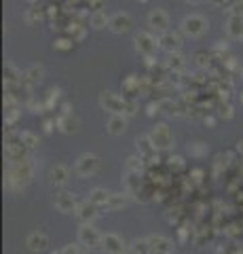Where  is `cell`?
Masks as SVG:
<instances>
[{"label":"cell","instance_id":"cell-1","mask_svg":"<svg viewBox=\"0 0 243 254\" xmlns=\"http://www.w3.org/2000/svg\"><path fill=\"white\" fill-rule=\"evenodd\" d=\"M102 167V161H99L97 155L93 153H85L76 159V165H74V172L81 176V178H93V176L99 172Z\"/></svg>","mask_w":243,"mask_h":254},{"label":"cell","instance_id":"cell-2","mask_svg":"<svg viewBox=\"0 0 243 254\" xmlns=\"http://www.w3.org/2000/svg\"><path fill=\"white\" fill-rule=\"evenodd\" d=\"M182 32L190 38H199L207 32V19L203 15H188L182 19Z\"/></svg>","mask_w":243,"mask_h":254},{"label":"cell","instance_id":"cell-3","mask_svg":"<svg viewBox=\"0 0 243 254\" xmlns=\"http://www.w3.org/2000/svg\"><path fill=\"white\" fill-rule=\"evenodd\" d=\"M102 233H99L93 224H81L78 229V244L87 246V248H95V246H102Z\"/></svg>","mask_w":243,"mask_h":254},{"label":"cell","instance_id":"cell-4","mask_svg":"<svg viewBox=\"0 0 243 254\" xmlns=\"http://www.w3.org/2000/svg\"><path fill=\"white\" fill-rule=\"evenodd\" d=\"M148 136H150V140H152V144L156 146V151H159V148H169L171 144H174V136H171L169 127L165 123L154 125Z\"/></svg>","mask_w":243,"mask_h":254},{"label":"cell","instance_id":"cell-5","mask_svg":"<svg viewBox=\"0 0 243 254\" xmlns=\"http://www.w3.org/2000/svg\"><path fill=\"white\" fill-rule=\"evenodd\" d=\"M99 104H102L104 110L112 112V115H125V97H119L110 91H104L99 95Z\"/></svg>","mask_w":243,"mask_h":254},{"label":"cell","instance_id":"cell-6","mask_svg":"<svg viewBox=\"0 0 243 254\" xmlns=\"http://www.w3.org/2000/svg\"><path fill=\"white\" fill-rule=\"evenodd\" d=\"M156 47H159V38H154L150 32H138L135 34V49H138L142 55L150 58Z\"/></svg>","mask_w":243,"mask_h":254},{"label":"cell","instance_id":"cell-7","mask_svg":"<svg viewBox=\"0 0 243 254\" xmlns=\"http://www.w3.org/2000/svg\"><path fill=\"white\" fill-rule=\"evenodd\" d=\"M53 203H55V208H57V210L63 212V214L76 212V208H78V201H76L74 193H68V190H60V193H55Z\"/></svg>","mask_w":243,"mask_h":254},{"label":"cell","instance_id":"cell-8","mask_svg":"<svg viewBox=\"0 0 243 254\" xmlns=\"http://www.w3.org/2000/svg\"><path fill=\"white\" fill-rule=\"evenodd\" d=\"M102 248L106 254H127L123 239H121L117 233H106L102 237Z\"/></svg>","mask_w":243,"mask_h":254},{"label":"cell","instance_id":"cell-9","mask_svg":"<svg viewBox=\"0 0 243 254\" xmlns=\"http://www.w3.org/2000/svg\"><path fill=\"white\" fill-rule=\"evenodd\" d=\"M97 206H93L89 199L87 201H83V203H78V208L74 212V216L81 221V224H93L95 221V216H97Z\"/></svg>","mask_w":243,"mask_h":254},{"label":"cell","instance_id":"cell-10","mask_svg":"<svg viewBox=\"0 0 243 254\" xmlns=\"http://www.w3.org/2000/svg\"><path fill=\"white\" fill-rule=\"evenodd\" d=\"M148 26H150V30L167 32V28H169V15H167L165 11H161V9L150 11L148 13Z\"/></svg>","mask_w":243,"mask_h":254},{"label":"cell","instance_id":"cell-11","mask_svg":"<svg viewBox=\"0 0 243 254\" xmlns=\"http://www.w3.org/2000/svg\"><path fill=\"white\" fill-rule=\"evenodd\" d=\"M26 246H28V250H32V252H42V250H47V246H49V235L45 231H32L30 235L26 237Z\"/></svg>","mask_w":243,"mask_h":254},{"label":"cell","instance_id":"cell-12","mask_svg":"<svg viewBox=\"0 0 243 254\" xmlns=\"http://www.w3.org/2000/svg\"><path fill=\"white\" fill-rule=\"evenodd\" d=\"M131 24H133L131 15H129V13H123V11L114 13V15L110 17V30H112L114 34H123V32H127V30L131 28Z\"/></svg>","mask_w":243,"mask_h":254},{"label":"cell","instance_id":"cell-13","mask_svg":"<svg viewBox=\"0 0 243 254\" xmlns=\"http://www.w3.org/2000/svg\"><path fill=\"white\" fill-rule=\"evenodd\" d=\"M40 81H42V68L40 66H30L21 72V83H24L28 89H32L34 85H38Z\"/></svg>","mask_w":243,"mask_h":254},{"label":"cell","instance_id":"cell-14","mask_svg":"<svg viewBox=\"0 0 243 254\" xmlns=\"http://www.w3.org/2000/svg\"><path fill=\"white\" fill-rule=\"evenodd\" d=\"M180 45H182V40H180V36H178V34H174V32H163L161 36H159V47L165 49L167 53L178 51V49H180Z\"/></svg>","mask_w":243,"mask_h":254},{"label":"cell","instance_id":"cell-15","mask_svg":"<svg viewBox=\"0 0 243 254\" xmlns=\"http://www.w3.org/2000/svg\"><path fill=\"white\" fill-rule=\"evenodd\" d=\"M106 129H108L110 136H121L127 129V117L125 115H112L106 123Z\"/></svg>","mask_w":243,"mask_h":254},{"label":"cell","instance_id":"cell-16","mask_svg":"<svg viewBox=\"0 0 243 254\" xmlns=\"http://www.w3.org/2000/svg\"><path fill=\"white\" fill-rule=\"evenodd\" d=\"M148 244H150V250H159V252H169L174 250V242L165 235H148Z\"/></svg>","mask_w":243,"mask_h":254},{"label":"cell","instance_id":"cell-17","mask_svg":"<svg viewBox=\"0 0 243 254\" xmlns=\"http://www.w3.org/2000/svg\"><path fill=\"white\" fill-rule=\"evenodd\" d=\"M49 176H51V182L57 187H63L66 182L70 180V169L66 165H61V163H57L51 167V172H49Z\"/></svg>","mask_w":243,"mask_h":254},{"label":"cell","instance_id":"cell-18","mask_svg":"<svg viewBox=\"0 0 243 254\" xmlns=\"http://www.w3.org/2000/svg\"><path fill=\"white\" fill-rule=\"evenodd\" d=\"M57 127H60V131L63 133H74L78 129V119L72 117V115H61V117H57Z\"/></svg>","mask_w":243,"mask_h":254},{"label":"cell","instance_id":"cell-19","mask_svg":"<svg viewBox=\"0 0 243 254\" xmlns=\"http://www.w3.org/2000/svg\"><path fill=\"white\" fill-rule=\"evenodd\" d=\"M226 32L231 38H243V17L241 15H231L226 26Z\"/></svg>","mask_w":243,"mask_h":254},{"label":"cell","instance_id":"cell-20","mask_svg":"<svg viewBox=\"0 0 243 254\" xmlns=\"http://www.w3.org/2000/svg\"><path fill=\"white\" fill-rule=\"evenodd\" d=\"M135 144H138V151H140V157H152L156 146L152 144V140H150V136H140L138 140H135Z\"/></svg>","mask_w":243,"mask_h":254},{"label":"cell","instance_id":"cell-21","mask_svg":"<svg viewBox=\"0 0 243 254\" xmlns=\"http://www.w3.org/2000/svg\"><path fill=\"white\" fill-rule=\"evenodd\" d=\"M108 199H110V193L108 190H104V189H93L89 193V201L93 203V206H97V208H106L108 206Z\"/></svg>","mask_w":243,"mask_h":254},{"label":"cell","instance_id":"cell-22","mask_svg":"<svg viewBox=\"0 0 243 254\" xmlns=\"http://www.w3.org/2000/svg\"><path fill=\"white\" fill-rule=\"evenodd\" d=\"M127 193H110V199H108V206H106V210L110 212H119L123 210L127 206Z\"/></svg>","mask_w":243,"mask_h":254},{"label":"cell","instance_id":"cell-23","mask_svg":"<svg viewBox=\"0 0 243 254\" xmlns=\"http://www.w3.org/2000/svg\"><path fill=\"white\" fill-rule=\"evenodd\" d=\"M91 28L93 30H104V28H110V17L106 15L104 11H95L91 15Z\"/></svg>","mask_w":243,"mask_h":254},{"label":"cell","instance_id":"cell-24","mask_svg":"<svg viewBox=\"0 0 243 254\" xmlns=\"http://www.w3.org/2000/svg\"><path fill=\"white\" fill-rule=\"evenodd\" d=\"M129 252H131V254H148V252H150L148 237L133 239V242H131V246H129Z\"/></svg>","mask_w":243,"mask_h":254},{"label":"cell","instance_id":"cell-25","mask_svg":"<svg viewBox=\"0 0 243 254\" xmlns=\"http://www.w3.org/2000/svg\"><path fill=\"white\" fill-rule=\"evenodd\" d=\"M19 138H21V144H24L28 151H32V148H36V146L40 144L38 136H36V133H32V131H21Z\"/></svg>","mask_w":243,"mask_h":254},{"label":"cell","instance_id":"cell-26","mask_svg":"<svg viewBox=\"0 0 243 254\" xmlns=\"http://www.w3.org/2000/svg\"><path fill=\"white\" fill-rule=\"evenodd\" d=\"M68 34H70V38H72L74 42H81L85 38V26L81 24V21H74V24H70Z\"/></svg>","mask_w":243,"mask_h":254},{"label":"cell","instance_id":"cell-27","mask_svg":"<svg viewBox=\"0 0 243 254\" xmlns=\"http://www.w3.org/2000/svg\"><path fill=\"white\" fill-rule=\"evenodd\" d=\"M123 87H125V91L129 95H135V94H140V79L135 74H131V76H127L125 79V83H123Z\"/></svg>","mask_w":243,"mask_h":254},{"label":"cell","instance_id":"cell-28","mask_svg":"<svg viewBox=\"0 0 243 254\" xmlns=\"http://www.w3.org/2000/svg\"><path fill=\"white\" fill-rule=\"evenodd\" d=\"M74 45V40L72 38H57L53 42V49H57V51H70Z\"/></svg>","mask_w":243,"mask_h":254},{"label":"cell","instance_id":"cell-29","mask_svg":"<svg viewBox=\"0 0 243 254\" xmlns=\"http://www.w3.org/2000/svg\"><path fill=\"white\" fill-rule=\"evenodd\" d=\"M142 159L144 157H129L127 159V169L133 174H140V169H142Z\"/></svg>","mask_w":243,"mask_h":254},{"label":"cell","instance_id":"cell-30","mask_svg":"<svg viewBox=\"0 0 243 254\" xmlns=\"http://www.w3.org/2000/svg\"><path fill=\"white\" fill-rule=\"evenodd\" d=\"M61 97V89H51L49 91V102H47V108H53V104L60 102Z\"/></svg>","mask_w":243,"mask_h":254},{"label":"cell","instance_id":"cell-31","mask_svg":"<svg viewBox=\"0 0 243 254\" xmlns=\"http://www.w3.org/2000/svg\"><path fill=\"white\" fill-rule=\"evenodd\" d=\"M40 17H42V11H40V9H30V11L26 13V21H28V24L40 21Z\"/></svg>","mask_w":243,"mask_h":254},{"label":"cell","instance_id":"cell-32","mask_svg":"<svg viewBox=\"0 0 243 254\" xmlns=\"http://www.w3.org/2000/svg\"><path fill=\"white\" fill-rule=\"evenodd\" d=\"M87 4H89V9H93V11H102L104 0H87Z\"/></svg>","mask_w":243,"mask_h":254},{"label":"cell","instance_id":"cell-33","mask_svg":"<svg viewBox=\"0 0 243 254\" xmlns=\"http://www.w3.org/2000/svg\"><path fill=\"white\" fill-rule=\"evenodd\" d=\"M220 117H226V119H231L233 117V110H231V106H222V110H220Z\"/></svg>","mask_w":243,"mask_h":254},{"label":"cell","instance_id":"cell-34","mask_svg":"<svg viewBox=\"0 0 243 254\" xmlns=\"http://www.w3.org/2000/svg\"><path fill=\"white\" fill-rule=\"evenodd\" d=\"M169 161H171V167H174V165H176V167H182V165H184V163H182V157H171Z\"/></svg>","mask_w":243,"mask_h":254},{"label":"cell","instance_id":"cell-35","mask_svg":"<svg viewBox=\"0 0 243 254\" xmlns=\"http://www.w3.org/2000/svg\"><path fill=\"white\" fill-rule=\"evenodd\" d=\"M45 131H47V133L53 131V121H45Z\"/></svg>","mask_w":243,"mask_h":254},{"label":"cell","instance_id":"cell-36","mask_svg":"<svg viewBox=\"0 0 243 254\" xmlns=\"http://www.w3.org/2000/svg\"><path fill=\"white\" fill-rule=\"evenodd\" d=\"M205 123L213 127V125H216V119H213V117H210V119H207V117H205Z\"/></svg>","mask_w":243,"mask_h":254},{"label":"cell","instance_id":"cell-37","mask_svg":"<svg viewBox=\"0 0 243 254\" xmlns=\"http://www.w3.org/2000/svg\"><path fill=\"white\" fill-rule=\"evenodd\" d=\"M231 254H243V248H235Z\"/></svg>","mask_w":243,"mask_h":254},{"label":"cell","instance_id":"cell-38","mask_svg":"<svg viewBox=\"0 0 243 254\" xmlns=\"http://www.w3.org/2000/svg\"><path fill=\"white\" fill-rule=\"evenodd\" d=\"M148 254H169V252H159V250H150Z\"/></svg>","mask_w":243,"mask_h":254},{"label":"cell","instance_id":"cell-39","mask_svg":"<svg viewBox=\"0 0 243 254\" xmlns=\"http://www.w3.org/2000/svg\"><path fill=\"white\" fill-rule=\"evenodd\" d=\"M186 2H190V4H199L201 0H186Z\"/></svg>","mask_w":243,"mask_h":254},{"label":"cell","instance_id":"cell-40","mask_svg":"<svg viewBox=\"0 0 243 254\" xmlns=\"http://www.w3.org/2000/svg\"><path fill=\"white\" fill-rule=\"evenodd\" d=\"M28 2H34V0H28Z\"/></svg>","mask_w":243,"mask_h":254},{"label":"cell","instance_id":"cell-41","mask_svg":"<svg viewBox=\"0 0 243 254\" xmlns=\"http://www.w3.org/2000/svg\"><path fill=\"white\" fill-rule=\"evenodd\" d=\"M140 2H146V0H140Z\"/></svg>","mask_w":243,"mask_h":254},{"label":"cell","instance_id":"cell-42","mask_svg":"<svg viewBox=\"0 0 243 254\" xmlns=\"http://www.w3.org/2000/svg\"><path fill=\"white\" fill-rule=\"evenodd\" d=\"M241 102H243V95H241Z\"/></svg>","mask_w":243,"mask_h":254},{"label":"cell","instance_id":"cell-43","mask_svg":"<svg viewBox=\"0 0 243 254\" xmlns=\"http://www.w3.org/2000/svg\"><path fill=\"white\" fill-rule=\"evenodd\" d=\"M129 254H131V252H129Z\"/></svg>","mask_w":243,"mask_h":254}]
</instances>
